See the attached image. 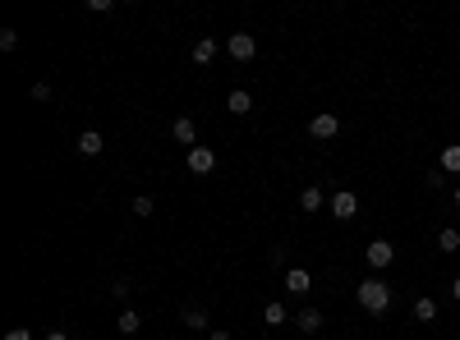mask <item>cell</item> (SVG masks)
<instances>
[{
  "mask_svg": "<svg viewBox=\"0 0 460 340\" xmlns=\"http://www.w3.org/2000/svg\"><path fill=\"white\" fill-rule=\"evenodd\" d=\"M414 317L419 322H437V304L433 299H414Z\"/></svg>",
  "mask_w": 460,
  "mask_h": 340,
  "instance_id": "obj_16",
  "label": "cell"
},
{
  "mask_svg": "<svg viewBox=\"0 0 460 340\" xmlns=\"http://www.w3.org/2000/svg\"><path fill=\"white\" fill-rule=\"evenodd\" d=\"M171 133H175V143H184V148H193V138H198V124H193L189 115H180V120L171 124Z\"/></svg>",
  "mask_w": 460,
  "mask_h": 340,
  "instance_id": "obj_7",
  "label": "cell"
},
{
  "mask_svg": "<svg viewBox=\"0 0 460 340\" xmlns=\"http://www.w3.org/2000/svg\"><path fill=\"white\" fill-rule=\"evenodd\" d=\"M451 295H456V299H460V276H456V280H451Z\"/></svg>",
  "mask_w": 460,
  "mask_h": 340,
  "instance_id": "obj_26",
  "label": "cell"
},
{
  "mask_svg": "<svg viewBox=\"0 0 460 340\" xmlns=\"http://www.w3.org/2000/svg\"><path fill=\"white\" fill-rule=\"evenodd\" d=\"M226 106H230V115H249L253 111V97L244 92V87H235V92L226 97Z\"/></svg>",
  "mask_w": 460,
  "mask_h": 340,
  "instance_id": "obj_11",
  "label": "cell"
},
{
  "mask_svg": "<svg viewBox=\"0 0 460 340\" xmlns=\"http://www.w3.org/2000/svg\"><path fill=\"white\" fill-rule=\"evenodd\" d=\"M368 267H373V271H387L391 267V262H396V248H391L387 244V239H373V244H368Z\"/></svg>",
  "mask_w": 460,
  "mask_h": 340,
  "instance_id": "obj_3",
  "label": "cell"
},
{
  "mask_svg": "<svg viewBox=\"0 0 460 340\" xmlns=\"http://www.w3.org/2000/svg\"><path fill=\"white\" fill-rule=\"evenodd\" d=\"M355 212H359V198H355L350 189H341L336 198H331V216H336V221H350Z\"/></svg>",
  "mask_w": 460,
  "mask_h": 340,
  "instance_id": "obj_5",
  "label": "cell"
},
{
  "mask_svg": "<svg viewBox=\"0 0 460 340\" xmlns=\"http://www.w3.org/2000/svg\"><path fill=\"white\" fill-rule=\"evenodd\" d=\"M437 170L460 175V148H456V143H451V148H442V157H437Z\"/></svg>",
  "mask_w": 460,
  "mask_h": 340,
  "instance_id": "obj_13",
  "label": "cell"
},
{
  "mask_svg": "<svg viewBox=\"0 0 460 340\" xmlns=\"http://www.w3.org/2000/svg\"><path fill=\"white\" fill-rule=\"evenodd\" d=\"M46 340H70V331H46Z\"/></svg>",
  "mask_w": 460,
  "mask_h": 340,
  "instance_id": "obj_24",
  "label": "cell"
},
{
  "mask_svg": "<svg viewBox=\"0 0 460 340\" xmlns=\"http://www.w3.org/2000/svg\"><path fill=\"white\" fill-rule=\"evenodd\" d=\"M33 102H51V83H33Z\"/></svg>",
  "mask_w": 460,
  "mask_h": 340,
  "instance_id": "obj_22",
  "label": "cell"
},
{
  "mask_svg": "<svg viewBox=\"0 0 460 340\" xmlns=\"http://www.w3.org/2000/svg\"><path fill=\"white\" fill-rule=\"evenodd\" d=\"M5 340H33V331H28V327H14V331H5Z\"/></svg>",
  "mask_w": 460,
  "mask_h": 340,
  "instance_id": "obj_23",
  "label": "cell"
},
{
  "mask_svg": "<svg viewBox=\"0 0 460 340\" xmlns=\"http://www.w3.org/2000/svg\"><path fill=\"white\" fill-rule=\"evenodd\" d=\"M359 308H364V313H387L391 308V285L378 280V276L359 280Z\"/></svg>",
  "mask_w": 460,
  "mask_h": 340,
  "instance_id": "obj_1",
  "label": "cell"
},
{
  "mask_svg": "<svg viewBox=\"0 0 460 340\" xmlns=\"http://www.w3.org/2000/svg\"><path fill=\"white\" fill-rule=\"evenodd\" d=\"M14 46H18V33L14 28H0V51H14Z\"/></svg>",
  "mask_w": 460,
  "mask_h": 340,
  "instance_id": "obj_21",
  "label": "cell"
},
{
  "mask_svg": "<svg viewBox=\"0 0 460 340\" xmlns=\"http://www.w3.org/2000/svg\"><path fill=\"white\" fill-rule=\"evenodd\" d=\"M102 148H106V143H102V133H97V129L78 133V152H83V157H102Z\"/></svg>",
  "mask_w": 460,
  "mask_h": 340,
  "instance_id": "obj_9",
  "label": "cell"
},
{
  "mask_svg": "<svg viewBox=\"0 0 460 340\" xmlns=\"http://www.w3.org/2000/svg\"><path fill=\"white\" fill-rule=\"evenodd\" d=\"M437 248H442V253H456L460 248V230H442V235H437Z\"/></svg>",
  "mask_w": 460,
  "mask_h": 340,
  "instance_id": "obj_17",
  "label": "cell"
},
{
  "mask_svg": "<svg viewBox=\"0 0 460 340\" xmlns=\"http://www.w3.org/2000/svg\"><path fill=\"white\" fill-rule=\"evenodd\" d=\"M299 207H304V212H318L322 207V189H318V184H309V189L299 193Z\"/></svg>",
  "mask_w": 460,
  "mask_h": 340,
  "instance_id": "obj_15",
  "label": "cell"
},
{
  "mask_svg": "<svg viewBox=\"0 0 460 340\" xmlns=\"http://www.w3.org/2000/svg\"><path fill=\"white\" fill-rule=\"evenodd\" d=\"M262 317H267V327H281V322H286V304H267V308H262Z\"/></svg>",
  "mask_w": 460,
  "mask_h": 340,
  "instance_id": "obj_18",
  "label": "cell"
},
{
  "mask_svg": "<svg viewBox=\"0 0 460 340\" xmlns=\"http://www.w3.org/2000/svg\"><path fill=\"white\" fill-rule=\"evenodd\" d=\"M226 51L235 55V60H253V51H258V42H253L249 33H230V42H226Z\"/></svg>",
  "mask_w": 460,
  "mask_h": 340,
  "instance_id": "obj_6",
  "label": "cell"
},
{
  "mask_svg": "<svg viewBox=\"0 0 460 340\" xmlns=\"http://www.w3.org/2000/svg\"><path fill=\"white\" fill-rule=\"evenodd\" d=\"M309 133L318 143H327V138H336V133H341V120L331 111H322V115H313V120H309Z\"/></svg>",
  "mask_w": 460,
  "mask_h": 340,
  "instance_id": "obj_2",
  "label": "cell"
},
{
  "mask_svg": "<svg viewBox=\"0 0 460 340\" xmlns=\"http://www.w3.org/2000/svg\"><path fill=\"white\" fill-rule=\"evenodd\" d=\"M295 327H299L304 336H318V331H322V313H318V308H304V313L295 317Z\"/></svg>",
  "mask_w": 460,
  "mask_h": 340,
  "instance_id": "obj_10",
  "label": "cell"
},
{
  "mask_svg": "<svg viewBox=\"0 0 460 340\" xmlns=\"http://www.w3.org/2000/svg\"><path fill=\"white\" fill-rule=\"evenodd\" d=\"M212 340H230V331H212Z\"/></svg>",
  "mask_w": 460,
  "mask_h": 340,
  "instance_id": "obj_25",
  "label": "cell"
},
{
  "mask_svg": "<svg viewBox=\"0 0 460 340\" xmlns=\"http://www.w3.org/2000/svg\"><path fill=\"white\" fill-rule=\"evenodd\" d=\"M152 207H156V202L148 198V193H139V198H134V216H152Z\"/></svg>",
  "mask_w": 460,
  "mask_h": 340,
  "instance_id": "obj_20",
  "label": "cell"
},
{
  "mask_svg": "<svg viewBox=\"0 0 460 340\" xmlns=\"http://www.w3.org/2000/svg\"><path fill=\"white\" fill-rule=\"evenodd\" d=\"M184 322H189L193 331H203V327H208V313H203V308H184Z\"/></svg>",
  "mask_w": 460,
  "mask_h": 340,
  "instance_id": "obj_19",
  "label": "cell"
},
{
  "mask_svg": "<svg viewBox=\"0 0 460 340\" xmlns=\"http://www.w3.org/2000/svg\"><path fill=\"white\" fill-rule=\"evenodd\" d=\"M309 285H313V280H309L304 267H290L286 271V290H290V295H309Z\"/></svg>",
  "mask_w": 460,
  "mask_h": 340,
  "instance_id": "obj_8",
  "label": "cell"
},
{
  "mask_svg": "<svg viewBox=\"0 0 460 340\" xmlns=\"http://www.w3.org/2000/svg\"><path fill=\"white\" fill-rule=\"evenodd\" d=\"M189 170L193 175H212L217 170V152L212 148H189Z\"/></svg>",
  "mask_w": 460,
  "mask_h": 340,
  "instance_id": "obj_4",
  "label": "cell"
},
{
  "mask_svg": "<svg viewBox=\"0 0 460 340\" xmlns=\"http://www.w3.org/2000/svg\"><path fill=\"white\" fill-rule=\"evenodd\" d=\"M115 327H120V336H139V327H143V317H139V313H134V308H124V313H120V322H115Z\"/></svg>",
  "mask_w": 460,
  "mask_h": 340,
  "instance_id": "obj_14",
  "label": "cell"
},
{
  "mask_svg": "<svg viewBox=\"0 0 460 340\" xmlns=\"http://www.w3.org/2000/svg\"><path fill=\"white\" fill-rule=\"evenodd\" d=\"M456 207H460V184H456Z\"/></svg>",
  "mask_w": 460,
  "mask_h": 340,
  "instance_id": "obj_27",
  "label": "cell"
},
{
  "mask_svg": "<svg viewBox=\"0 0 460 340\" xmlns=\"http://www.w3.org/2000/svg\"><path fill=\"white\" fill-rule=\"evenodd\" d=\"M193 60H198V65H212V60H217V37H203V42H193Z\"/></svg>",
  "mask_w": 460,
  "mask_h": 340,
  "instance_id": "obj_12",
  "label": "cell"
}]
</instances>
